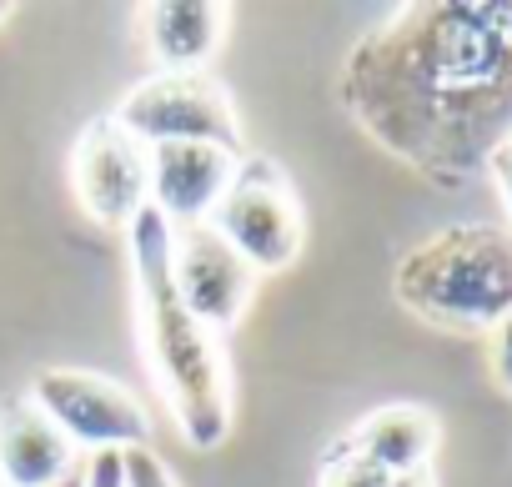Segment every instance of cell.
Segmentation results:
<instances>
[{"instance_id":"52a82bcc","label":"cell","mask_w":512,"mask_h":487,"mask_svg":"<svg viewBox=\"0 0 512 487\" xmlns=\"http://www.w3.org/2000/svg\"><path fill=\"white\" fill-rule=\"evenodd\" d=\"M171 287L206 332L226 337L256 297V272L216 236L211 221L171 226Z\"/></svg>"},{"instance_id":"277c9868","label":"cell","mask_w":512,"mask_h":487,"mask_svg":"<svg viewBox=\"0 0 512 487\" xmlns=\"http://www.w3.org/2000/svg\"><path fill=\"white\" fill-rule=\"evenodd\" d=\"M211 226L256 277L287 272L307 241V216H302V196L292 176L272 156H256V151L236 156L231 186L216 201Z\"/></svg>"},{"instance_id":"8fae6325","label":"cell","mask_w":512,"mask_h":487,"mask_svg":"<svg viewBox=\"0 0 512 487\" xmlns=\"http://www.w3.org/2000/svg\"><path fill=\"white\" fill-rule=\"evenodd\" d=\"M136 16L161 71H206V61L226 41L231 6H221V0H156Z\"/></svg>"},{"instance_id":"44dd1931","label":"cell","mask_w":512,"mask_h":487,"mask_svg":"<svg viewBox=\"0 0 512 487\" xmlns=\"http://www.w3.org/2000/svg\"><path fill=\"white\" fill-rule=\"evenodd\" d=\"M502 146H507V156H512V136H507V141H502Z\"/></svg>"},{"instance_id":"9c48e42d","label":"cell","mask_w":512,"mask_h":487,"mask_svg":"<svg viewBox=\"0 0 512 487\" xmlns=\"http://www.w3.org/2000/svg\"><path fill=\"white\" fill-rule=\"evenodd\" d=\"M231 171L236 156L221 146H201V141L146 146V206L161 211L171 226H201L226 196Z\"/></svg>"},{"instance_id":"30bf717a","label":"cell","mask_w":512,"mask_h":487,"mask_svg":"<svg viewBox=\"0 0 512 487\" xmlns=\"http://www.w3.org/2000/svg\"><path fill=\"white\" fill-rule=\"evenodd\" d=\"M76 472V447L26 392L0 407V487H56Z\"/></svg>"},{"instance_id":"5bb4252c","label":"cell","mask_w":512,"mask_h":487,"mask_svg":"<svg viewBox=\"0 0 512 487\" xmlns=\"http://www.w3.org/2000/svg\"><path fill=\"white\" fill-rule=\"evenodd\" d=\"M121 462H126V487H181L156 447H131L121 452Z\"/></svg>"},{"instance_id":"4fadbf2b","label":"cell","mask_w":512,"mask_h":487,"mask_svg":"<svg viewBox=\"0 0 512 487\" xmlns=\"http://www.w3.org/2000/svg\"><path fill=\"white\" fill-rule=\"evenodd\" d=\"M387 482L392 477L382 467H372L367 457L347 452L342 442H332L327 457H322V467H317V487H387Z\"/></svg>"},{"instance_id":"7c38bea8","label":"cell","mask_w":512,"mask_h":487,"mask_svg":"<svg viewBox=\"0 0 512 487\" xmlns=\"http://www.w3.org/2000/svg\"><path fill=\"white\" fill-rule=\"evenodd\" d=\"M437 417L417 402H387L377 412H367L347 437H337L347 452L367 457L372 467H382L387 477H407V472H422L437 452Z\"/></svg>"},{"instance_id":"5b68a950","label":"cell","mask_w":512,"mask_h":487,"mask_svg":"<svg viewBox=\"0 0 512 487\" xmlns=\"http://www.w3.org/2000/svg\"><path fill=\"white\" fill-rule=\"evenodd\" d=\"M111 121L141 146L201 141L231 156L246 151L236 101L211 71H156L141 86H131L126 101H116Z\"/></svg>"},{"instance_id":"ac0fdd59","label":"cell","mask_w":512,"mask_h":487,"mask_svg":"<svg viewBox=\"0 0 512 487\" xmlns=\"http://www.w3.org/2000/svg\"><path fill=\"white\" fill-rule=\"evenodd\" d=\"M387 487H437V482H432V467H422V472H407V477H392Z\"/></svg>"},{"instance_id":"ba28073f","label":"cell","mask_w":512,"mask_h":487,"mask_svg":"<svg viewBox=\"0 0 512 487\" xmlns=\"http://www.w3.org/2000/svg\"><path fill=\"white\" fill-rule=\"evenodd\" d=\"M71 191L96 226L126 231L146 206V146L131 141L111 116H96L76 141Z\"/></svg>"},{"instance_id":"2e32d148","label":"cell","mask_w":512,"mask_h":487,"mask_svg":"<svg viewBox=\"0 0 512 487\" xmlns=\"http://www.w3.org/2000/svg\"><path fill=\"white\" fill-rule=\"evenodd\" d=\"M81 487H126V462L121 452H91L81 462Z\"/></svg>"},{"instance_id":"8992f818","label":"cell","mask_w":512,"mask_h":487,"mask_svg":"<svg viewBox=\"0 0 512 487\" xmlns=\"http://www.w3.org/2000/svg\"><path fill=\"white\" fill-rule=\"evenodd\" d=\"M61 432L66 442L81 452H131V447H151V412L146 402L111 382L106 372H86V367H46L36 372L31 392H26Z\"/></svg>"},{"instance_id":"7a4b0ae2","label":"cell","mask_w":512,"mask_h":487,"mask_svg":"<svg viewBox=\"0 0 512 487\" xmlns=\"http://www.w3.org/2000/svg\"><path fill=\"white\" fill-rule=\"evenodd\" d=\"M131 241V292L141 362L186 447L216 452L231 432V362L216 332H206L171 287V221L151 206L126 226Z\"/></svg>"},{"instance_id":"3957f363","label":"cell","mask_w":512,"mask_h":487,"mask_svg":"<svg viewBox=\"0 0 512 487\" xmlns=\"http://www.w3.org/2000/svg\"><path fill=\"white\" fill-rule=\"evenodd\" d=\"M397 302L447 332H492L512 312V231L457 221L397 262Z\"/></svg>"},{"instance_id":"ffe728a7","label":"cell","mask_w":512,"mask_h":487,"mask_svg":"<svg viewBox=\"0 0 512 487\" xmlns=\"http://www.w3.org/2000/svg\"><path fill=\"white\" fill-rule=\"evenodd\" d=\"M56 487H81V472H76V477H66V482H56Z\"/></svg>"},{"instance_id":"6da1fadb","label":"cell","mask_w":512,"mask_h":487,"mask_svg":"<svg viewBox=\"0 0 512 487\" xmlns=\"http://www.w3.org/2000/svg\"><path fill=\"white\" fill-rule=\"evenodd\" d=\"M347 116L432 186H462L512 136V0H422L342 61Z\"/></svg>"},{"instance_id":"9a60e30c","label":"cell","mask_w":512,"mask_h":487,"mask_svg":"<svg viewBox=\"0 0 512 487\" xmlns=\"http://www.w3.org/2000/svg\"><path fill=\"white\" fill-rule=\"evenodd\" d=\"M487 362H492V377H497V387L512 397V312L487 332Z\"/></svg>"},{"instance_id":"d6986e66","label":"cell","mask_w":512,"mask_h":487,"mask_svg":"<svg viewBox=\"0 0 512 487\" xmlns=\"http://www.w3.org/2000/svg\"><path fill=\"white\" fill-rule=\"evenodd\" d=\"M11 16H16V6H6V0H0V26H6Z\"/></svg>"},{"instance_id":"e0dca14e","label":"cell","mask_w":512,"mask_h":487,"mask_svg":"<svg viewBox=\"0 0 512 487\" xmlns=\"http://www.w3.org/2000/svg\"><path fill=\"white\" fill-rule=\"evenodd\" d=\"M487 171H492L497 196H502V206H507V216H512V156H507V146H497V151L487 156Z\"/></svg>"}]
</instances>
